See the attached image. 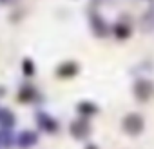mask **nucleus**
Masks as SVG:
<instances>
[{"instance_id":"nucleus-1","label":"nucleus","mask_w":154,"mask_h":149,"mask_svg":"<svg viewBox=\"0 0 154 149\" xmlns=\"http://www.w3.org/2000/svg\"><path fill=\"white\" fill-rule=\"evenodd\" d=\"M123 129L129 135H138L143 129V120L140 115H127L123 120Z\"/></svg>"},{"instance_id":"nucleus-2","label":"nucleus","mask_w":154,"mask_h":149,"mask_svg":"<svg viewBox=\"0 0 154 149\" xmlns=\"http://www.w3.org/2000/svg\"><path fill=\"white\" fill-rule=\"evenodd\" d=\"M15 142H17V145H18V147H22V149H29V147L36 145L38 136H36V133H35V131L26 129V131L18 133V136L15 138Z\"/></svg>"},{"instance_id":"nucleus-3","label":"nucleus","mask_w":154,"mask_h":149,"mask_svg":"<svg viewBox=\"0 0 154 149\" xmlns=\"http://www.w3.org/2000/svg\"><path fill=\"white\" fill-rule=\"evenodd\" d=\"M36 120H38V124H40V127H42V129H45L47 133H54V131L58 129L56 120H54V118H51L47 113H38V115H36Z\"/></svg>"},{"instance_id":"nucleus-4","label":"nucleus","mask_w":154,"mask_h":149,"mask_svg":"<svg viewBox=\"0 0 154 149\" xmlns=\"http://www.w3.org/2000/svg\"><path fill=\"white\" fill-rule=\"evenodd\" d=\"M15 122H17V118L9 109L0 107V127L2 129H11L15 125Z\"/></svg>"},{"instance_id":"nucleus-5","label":"nucleus","mask_w":154,"mask_h":149,"mask_svg":"<svg viewBox=\"0 0 154 149\" xmlns=\"http://www.w3.org/2000/svg\"><path fill=\"white\" fill-rule=\"evenodd\" d=\"M71 133L76 138H84L89 133V124H85V122H74V124H71Z\"/></svg>"},{"instance_id":"nucleus-6","label":"nucleus","mask_w":154,"mask_h":149,"mask_svg":"<svg viewBox=\"0 0 154 149\" xmlns=\"http://www.w3.org/2000/svg\"><path fill=\"white\" fill-rule=\"evenodd\" d=\"M11 144H13V138L8 133H0V145H2V147H9Z\"/></svg>"},{"instance_id":"nucleus-7","label":"nucleus","mask_w":154,"mask_h":149,"mask_svg":"<svg viewBox=\"0 0 154 149\" xmlns=\"http://www.w3.org/2000/svg\"><path fill=\"white\" fill-rule=\"evenodd\" d=\"M24 65H26V67H24V73H26V74H33V62H31V60H26Z\"/></svg>"},{"instance_id":"nucleus-8","label":"nucleus","mask_w":154,"mask_h":149,"mask_svg":"<svg viewBox=\"0 0 154 149\" xmlns=\"http://www.w3.org/2000/svg\"><path fill=\"white\" fill-rule=\"evenodd\" d=\"M87 149H98V147H96V145H93V144H91V145H87Z\"/></svg>"}]
</instances>
